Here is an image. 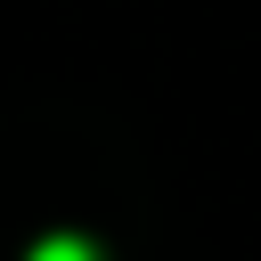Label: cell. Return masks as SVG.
Returning a JSON list of instances; mask_svg holds the SVG:
<instances>
[{
	"label": "cell",
	"mask_w": 261,
	"mask_h": 261,
	"mask_svg": "<svg viewBox=\"0 0 261 261\" xmlns=\"http://www.w3.org/2000/svg\"><path fill=\"white\" fill-rule=\"evenodd\" d=\"M33 261H98L82 237H49V245H33Z\"/></svg>",
	"instance_id": "6da1fadb"
}]
</instances>
